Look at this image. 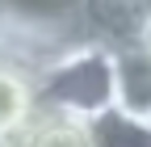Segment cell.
I'll use <instances>...</instances> for the list:
<instances>
[{"label":"cell","instance_id":"ba28073f","mask_svg":"<svg viewBox=\"0 0 151 147\" xmlns=\"http://www.w3.org/2000/svg\"><path fill=\"white\" fill-rule=\"evenodd\" d=\"M0 147H13V139H4V135H0Z\"/></svg>","mask_w":151,"mask_h":147},{"label":"cell","instance_id":"277c9868","mask_svg":"<svg viewBox=\"0 0 151 147\" xmlns=\"http://www.w3.org/2000/svg\"><path fill=\"white\" fill-rule=\"evenodd\" d=\"M109 67H113V105L109 109L147 122L151 118V42L109 50Z\"/></svg>","mask_w":151,"mask_h":147},{"label":"cell","instance_id":"8992f818","mask_svg":"<svg viewBox=\"0 0 151 147\" xmlns=\"http://www.w3.org/2000/svg\"><path fill=\"white\" fill-rule=\"evenodd\" d=\"M34 114H38V80L25 67L0 59V135L4 139L21 135Z\"/></svg>","mask_w":151,"mask_h":147},{"label":"cell","instance_id":"30bf717a","mask_svg":"<svg viewBox=\"0 0 151 147\" xmlns=\"http://www.w3.org/2000/svg\"><path fill=\"white\" fill-rule=\"evenodd\" d=\"M147 42H151V38H147Z\"/></svg>","mask_w":151,"mask_h":147},{"label":"cell","instance_id":"3957f363","mask_svg":"<svg viewBox=\"0 0 151 147\" xmlns=\"http://www.w3.org/2000/svg\"><path fill=\"white\" fill-rule=\"evenodd\" d=\"M80 4L84 0H0V21L71 46L80 42Z\"/></svg>","mask_w":151,"mask_h":147},{"label":"cell","instance_id":"7a4b0ae2","mask_svg":"<svg viewBox=\"0 0 151 147\" xmlns=\"http://www.w3.org/2000/svg\"><path fill=\"white\" fill-rule=\"evenodd\" d=\"M80 38L97 42L105 50L147 42L151 38V0H84Z\"/></svg>","mask_w":151,"mask_h":147},{"label":"cell","instance_id":"6da1fadb","mask_svg":"<svg viewBox=\"0 0 151 147\" xmlns=\"http://www.w3.org/2000/svg\"><path fill=\"white\" fill-rule=\"evenodd\" d=\"M38 105L76 118H97L113 105V67L109 50L97 42H71L38 71Z\"/></svg>","mask_w":151,"mask_h":147},{"label":"cell","instance_id":"52a82bcc","mask_svg":"<svg viewBox=\"0 0 151 147\" xmlns=\"http://www.w3.org/2000/svg\"><path fill=\"white\" fill-rule=\"evenodd\" d=\"M92 122V147H151L147 135V122L139 118H126L118 109H101Z\"/></svg>","mask_w":151,"mask_h":147},{"label":"cell","instance_id":"9c48e42d","mask_svg":"<svg viewBox=\"0 0 151 147\" xmlns=\"http://www.w3.org/2000/svg\"><path fill=\"white\" fill-rule=\"evenodd\" d=\"M147 135H151V118H147Z\"/></svg>","mask_w":151,"mask_h":147},{"label":"cell","instance_id":"5b68a950","mask_svg":"<svg viewBox=\"0 0 151 147\" xmlns=\"http://www.w3.org/2000/svg\"><path fill=\"white\" fill-rule=\"evenodd\" d=\"M13 147H92V122L38 105V114L25 122V130L13 135Z\"/></svg>","mask_w":151,"mask_h":147}]
</instances>
